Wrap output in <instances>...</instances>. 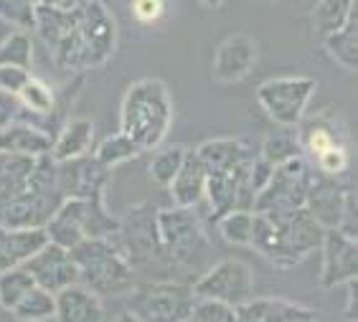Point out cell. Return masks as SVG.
Segmentation results:
<instances>
[{
	"mask_svg": "<svg viewBox=\"0 0 358 322\" xmlns=\"http://www.w3.org/2000/svg\"><path fill=\"white\" fill-rule=\"evenodd\" d=\"M173 94L155 76H143L124 89L120 104V132H124L140 152L158 150L173 127Z\"/></svg>",
	"mask_w": 358,
	"mask_h": 322,
	"instance_id": "obj_1",
	"label": "cell"
},
{
	"mask_svg": "<svg viewBox=\"0 0 358 322\" xmlns=\"http://www.w3.org/2000/svg\"><path fill=\"white\" fill-rule=\"evenodd\" d=\"M69 254L79 269V284L92 289L94 295H127L138 284L135 269L127 264L112 236L110 239H84L74 249H69Z\"/></svg>",
	"mask_w": 358,
	"mask_h": 322,
	"instance_id": "obj_2",
	"label": "cell"
},
{
	"mask_svg": "<svg viewBox=\"0 0 358 322\" xmlns=\"http://www.w3.org/2000/svg\"><path fill=\"white\" fill-rule=\"evenodd\" d=\"M155 228H158L160 256L163 264L193 272L208 259V239L201 224V216L196 208L168 206L155 211Z\"/></svg>",
	"mask_w": 358,
	"mask_h": 322,
	"instance_id": "obj_3",
	"label": "cell"
},
{
	"mask_svg": "<svg viewBox=\"0 0 358 322\" xmlns=\"http://www.w3.org/2000/svg\"><path fill=\"white\" fill-rule=\"evenodd\" d=\"M196 305L188 281L158 279L138 281L127 292V307L143 322H186Z\"/></svg>",
	"mask_w": 358,
	"mask_h": 322,
	"instance_id": "obj_4",
	"label": "cell"
},
{
	"mask_svg": "<svg viewBox=\"0 0 358 322\" xmlns=\"http://www.w3.org/2000/svg\"><path fill=\"white\" fill-rule=\"evenodd\" d=\"M317 82L310 76H277L257 87L255 96L262 115L275 127H297L308 115Z\"/></svg>",
	"mask_w": 358,
	"mask_h": 322,
	"instance_id": "obj_5",
	"label": "cell"
},
{
	"mask_svg": "<svg viewBox=\"0 0 358 322\" xmlns=\"http://www.w3.org/2000/svg\"><path fill=\"white\" fill-rule=\"evenodd\" d=\"M155 211L158 208L150 206L148 200L135 203L124 211V216H120V228L112 236L127 264L135 269V275L152 269V264H163L158 228H155Z\"/></svg>",
	"mask_w": 358,
	"mask_h": 322,
	"instance_id": "obj_6",
	"label": "cell"
},
{
	"mask_svg": "<svg viewBox=\"0 0 358 322\" xmlns=\"http://www.w3.org/2000/svg\"><path fill=\"white\" fill-rule=\"evenodd\" d=\"M315 175V168H313V163L305 155L277 165L275 170H272L269 183L264 185V191L252 203V211L280 213L300 208L305 203V198H308V191H310Z\"/></svg>",
	"mask_w": 358,
	"mask_h": 322,
	"instance_id": "obj_7",
	"label": "cell"
},
{
	"mask_svg": "<svg viewBox=\"0 0 358 322\" xmlns=\"http://www.w3.org/2000/svg\"><path fill=\"white\" fill-rule=\"evenodd\" d=\"M303 208L325 228H341V231L356 236V191L351 183H341L338 178L315 175Z\"/></svg>",
	"mask_w": 358,
	"mask_h": 322,
	"instance_id": "obj_8",
	"label": "cell"
},
{
	"mask_svg": "<svg viewBox=\"0 0 358 322\" xmlns=\"http://www.w3.org/2000/svg\"><path fill=\"white\" fill-rule=\"evenodd\" d=\"M196 300H214L239 307L255 297V272L241 259H221L196 277L191 284Z\"/></svg>",
	"mask_w": 358,
	"mask_h": 322,
	"instance_id": "obj_9",
	"label": "cell"
},
{
	"mask_svg": "<svg viewBox=\"0 0 358 322\" xmlns=\"http://www.w3.org/2000/svg\"><path fill=\"white\" fill-rule=\"evenodd\" d=\"M76 38L84 56V69H96L110 61L117 48V21L102 0H79Z\"/></svg>",
	"mask_w": 358,
	"mask_h": 322,
	"instance_id": "obj_10",
	"label": "cell"
},
{
	"mask_svg": "<svg viewBox=\"0 0 358 322\" xmlns=\"http://www.w3.org/2000/svg\"><path fill=\"white\" fill-rule=\"evenodd\" d=\"M358 275V239L351 233L331 228L320 244V287H345Z\"/></svg>",
	"mask_w": 358,
	"mask_h": 322,
	"instance_id": "obj_11",
	"label": "cell"
},
{
	"mask_svg": "<svg viewBox=\"0 0 358 322\" xmlns=\"http://www.w3.org/2000/svg\"><path fill=\"white\" fill-rule=\"evenodd\" d=\"M257 61H259L257 41L244 31H236L216 46L214 59H211V76L216 84H224V87L239 84L255 71Z\"/></svg>",
	"mask_w": 358,
	"mask_h": 322,
	"instance_id": "obj_12",
	"label": "cell"
},
{
	"mask_svg": "<svg viewBox=\"0 0 358 322\" xmlns=\"http://www.w3.org/2000/svg\"><path fill=\"white\" fill-rule=\"evenodd\" d=\"M23 267L28 269V275L34 277L36 287L48 289L51 295L71 287V284H79V269L71 261V254L66 249L51 244V241L41 251H36Z\"/></svg>",
	"mask_w": 358,
	"mask_h": 322,
	"instance_id": "obj_13",
	"label": "cell"
},
{
	"mask_svg": "<svg viewBox=\"0 0 358 322\" xmlns=\"http://www.w3.org/2000/svg\"><path fill=\"white\" fill-rule=\"evenodd\" d=\"M59 165V188L64 198H104L110 170L94 158H79Z\"/></svg>",
	"mask_w": 358,
	"mask_h": 322,
	"instance_id": "obj_14",
	"label": "cell"
},
{
	"mask_svg": "<svg viewBox=\"0 0 358 322\" xmlns=\"http://www.w3.org/2000/svg\"><path fill=\"white\" fill-rule=\"evenodd\" d=\"M297 138H300V147L308 160H315L320 152L331 150V147L351 142L345 124L338 117H333L331 110L305 115L297 124Z\"/></svg>",
	"mask_w": 358,
	"mask_h": 322,
	"instance_id": "obj_15",
	"label": "cell"
},
{
	"mask_svg": "<svg viewBox=\"0 0 358 322\" xmlns=\"http://www.w3.org/2000/svg\"><path fill=\"white\" fill-rule=\"evenodd\" d=\"M275 221L280 233H282L285 244L297 259L303 261L308 254H313L315 249H320L325 236V228L313 219L310 213L305 211L303 206L292 208V211H280V213H264Z\"/></svg>",
	"mask_w": 358,
	"mask_h": 322,
	"instance_id": "obj_16",
	"label": "cell"
},
{
	"mask_svg": "<svg viewBox=\"0 0 358 322\" xmlns=\"http://www.w3.org/2000/svg\"><path fill=\"white\" fill-rule=\"evenodd\" d=\"M201 163L206 168V175H219V173H239L247 170L255 160V147L244 138H216L206 140L196 147Z\"/></svg>",
	"mask_w": 358,
	"mask_h": 322,
	"instance_id": "obj_17",
	"label": "cell"
},
{
	"mask_svg": "<svg viewBox=\"0 0 358 322\" xmlns=\"http://www.w3.org/2000/svg\"><path fill=\"white\" fill-rule=\"evenodd\" d=\"M236 322H317V312L282 297H252L236 307Z\"/></svg>",
	"mask_w": 358,
	"mask_h": 322,
	"instance_id": "obj_18",
	"label": "cell"
},
{
	"mask_svg": "<svg viewBox=\"0 0 358 322\" xmlns=\"http://www.w3.org/2000/svg\"><path fill=\"white\" fill-rule=\"evenodd\" d=\"M107 309L99 295L84 284H71V287L56 292V309L54 322H104Z\"/></svg>",
	"mask_w": 358,
	"mask_h": 322,
	"instance_id": "obj_19",
	"label": "cell"
},
{
	"mask_svg": "<svg viewBox=\"0 0 358 322\" xmlns=\"http://www.w3.org/2000/svg\"><path fill=\"white\" fill-rule=\"evenodd\" d=\"M46 244L48 236L43 228L0 226V275L8 269L23 267Z\"/></svg>",
	"mask_w": 358,
	"mask_h": 322,
	"instance_id": "obj_20",
	"label": "cell"
},
{
	"mask_svg": "<svg viewBox=\"0 0 358 322\" xmlns=\"http://www.w3.org/2000/svg\"><path fill=\"white\" fill-rule=\"evenodd\" d=\"M84 211H87V200L84 198H64L54 211V216L43 226L48 241L69 251L79 241L87 239L84 236Z\"/></svg>",
	"mask_w": 358,
	"mask_h": 322,
	"instance_id": "obj_21",
	"label": "cell"
},
{
	"mask_svg": "<svg viewBox=\"0 0 358 322\" xmlns=\"http://www.w3.org/2000/svg\"><path fill=\"white\" fill-rule=\"evenodd\" d=\"M203 191H206V168L201 163L199 152L186 147L183 163H180L173 183L168 185L173 206L196 208L203 200Z\"/></svg>",
	"mask_w": 358,
	"mask_h": 322,
	"instance_id": "obj_22",
	"label": "cell"
},
{
	"mask_svg": "<svg viewBox=\"0 0 358 322\" xmlns=\"http://www.w3.org/2000/svg\"><path fill=\"white\" fill-rule=\"evenodd\" d=\"M94 145V124L92 119H64L59 132L51 140V160L54 163H71L87 158Z\"/></svg>",
	"mask_w": 358,
	"mask_h": 322,
	"instance_id": "obj_23",
	"label": "cell"
},
{
	"mask_svg": "<svg viewBox=\"0 0 358 322\" xmlns=\"http://www.w3.org/2000/svg\"><path fill=\"white\" fill-rule=\"evenodd\" d=\"M51 140L54 138L43 132L41 127L18 119L10 127L0 130V152L23 155V158H41V155L51 152Z\"/></svg>",
	"mask_w": 358,
	"mask_h": 322,
	"instance_id": "obj_24",
	"label": "cell"
},
{
	"mask_svg": "<svg viewBox=\"0 0 358 322\" xmlns=\"http://www.w3.org/2000/svg\"><path fill=\"white\" fill-rule=\"evenodd\" d=\"M15 96H18V102L23 107V122L36 124V127H41L43 119L54 117L56 107H59V94L54 92V87L34 74H31V79L23 84V89Z\"/></svg>",
	"mask_w": 358,
	"mask_h": 322,
	"instance_id": "obj_25",
	"label": "cell"
},
{
	"mask_svg": "<svg viewBox=\"0 0 358 322\" xmlns=\"http://www.w3.org/2000/svg\"><path fill=\"white\" fill-rule=\"evenodd\" d=\"M320 46L328 54L331 61H336L341 69H358V13H353L343 26L320 38Z\"/></svg>",
	"mask_w": 358,
	"mask_h": 322,
	"instance_id": "obj_26",
	"label": "cell"
},
{
	"mask_svg": "<svg viewBox=\"0 0 358 322\" xmlns=\"http://www.w3.org/2000/svg\"><path fill=\"white\" fill-rule=\"evenodd\" d=\"M76 26H79V6H76L74 10H59V8L36 6L34 31L41 36V41L48 46V51L62 41V38H66Z\"/></svg>",
	"mask_w": 358,
	"mask_h": 322,
	"instance_id": "obj_27",
	"label": "cell"
},
{
	"mask_svg": "<svg viewBox=\"0 0 358 322\" xmlns=\"http://www.w3.org/2000/svg\"><path fill=\"white\" fill-rule=\"evenodd\" d=\"M259 158L267 160L272 168L287 163V160L303 158L297 127H275L272 132H267L262 140V147H259Z\"/></svg>",
	"mask_w": 358,
	"mask_h": 322,
	"instance_id": "obj_28",
	"label": "cell"
},
{
	"mask_svg": "<svg viewBox=\"0 0 358 322\" xmlns=\"http://www.w3.org/2000/svg\"><path fill=\"white\" fill-rule=\"evenodd\" d=\"M353 13H358V0H317L313 6V31L317 38L338 31Z\"/></svg>",
	"mask_w": 358,
	"mask_h": 322,
	"instance_id": "obj_29",
	"label": "cell"
},
{
	"mask_svg": "<svg viewBox=\"0 0 358 322\" xmlns=\"http://www.w3.org/2000/svg\"><path fill=\"white\" fill-rule=\"evenodd\" d=\"M143 152H140V147L135 142H132L124 132H112V135H107V138L102 140V142L94 147V155L92 158L96 160L99 165H104L107 170H112V168H117V165H124L130 163V160L140 158Z\"/></svg>",
	"mask_w": 358,
	"mask_h": 322,
	"instance_id": "obj_30",
	"label": "cell"
},
{
	"mask_svg": "<svg viewBox=\"0 0 358 322\" xmlns=\"http://www.w3.org/2000/svg\"><path fill=\"white\" fill-rule=\"evenodd\" d=\"M216 228L224 244L229 247H249L252 228H255V211L249 208H234L216 219Z\"/></svg>",
	"mask_w": 358,
	"mask_h": 322,
	"instance_id": "obj_31",
	"label": "cell"
},
{
	"mask_svg": "<svg viewBox=\"0 0 358 322\" xmlns=\"http://www.w3.org/2000/svg\"><path fill=\"white\" fill-rule=\"evenodd\" d=\"M54 309H56V295H51L43 287H34L10 309V315L18 322H51L54 320Z\"/></svg>",
	"mask_w": 358,
	"mask_h": 322,
	"instance_id": "obj_32",
	"label": "cell"
},
{
	"mask_svg": "<svg viewBox=\"0 0 358 322\" xmlns=\"http://www.w3.org/2000/svg\"><path fill=\"white\" fill-rule=\"evenodd\" d=\"M34 287L36 281L34 277L28 275L26 267H15L3 272L0 275V307L6 309V312H10Z\"/></svg>",
	"mask_w": 358,
	"mask_h": 322,
	"instance_id": "obj_33",
	"label": "cell"
},
{
	"mask_svg": "<svg viewBox=\"0 0 358 322\" xmlns=\"http://www.w3.org/2000/svg\"><path fill=\"white\" fill-rule=\"evenodd\" d=\"M0 64H13L31 69L34 64V38L28 31H10L0 38Z\"/></svg>",
	"mask_w": 358,
	"mask_h": 322,
	"instance_id": "obj_34",
	"label": "cell"
},
{
	"mask_svg": "<svg viewBox=\"0 0 358 322\" xmlns=\"http://www.w3.org/2000/svg\"><path fill=\"white\" fill-rule=\"evenodd\" d=\"M183 155H186V147H166V150L155 152L148 163V175L152 178V183L168 188L176 178L180 163H183Z\"/></svg>",
	"mask_w": 358,
	"mask_h": 322,
	"instance_id": "obj_35",
	"label": "cell"
},
{
	"mask_svg": "<svg viewBox=\"0 0 358 322\" xmlns=\"http://www.w3.org/2000/svg\"><path fill=\"white\" fill-rule=\"evenodd\" d=\"M0 21L15 31H34L36 6L31 0H0Z\"/></svg>",
	"mask_w": 358,
	"mask_h": 322,
	"instance_id": "obj_36",
	"label": "cell"
},
{
	"mask_svg": "<svg viewBox=\"0 0 358 322\" xmlns=\"http://www.w3.org/2000/svg\"><path fill=\"white\" fill-rule=\"evenodd\" d=\"M313 168H315L320 175H328V178H341L348 165H351V145H338L331 150L320 152L315 160H310Z\"/></svg>",
	"mask_w": 358,
	"mask_h": 322,
	"instance_id": "obj_37",
	"label": "cell"
},
{
	"mask_svg": "<svg viewBox=\"0 0 358 322\" xmlns=\"http://www.w3.org/2000/svg\"><path fill=\"white\" fill-rule=\"evenodd\" d=\"M191 322H236V307L214 300H196L191 309Z\"/></svg>",
	"mask_w": 358,
	"mask_h": 322,
	"instance_id": "obj_38",
	"label": "cell"
},
{
	"mask_svg": "<svg viewBox=\"0 0 358 322\" xmlns=\"http://www.w3.org/2000/svg\"><path fill=\"white\" fill-rule=\"evenodd\" d=\"M130 13L140 26H152L166 15V0H132Z\"/></svg>",
	"mask_w": 358,
	"mask_h": 322,
	"instance_id": "obj_39",
	"label": "cell"
},
{
	"mask_svg": "<svg viewBox=\"0 0 358 322\" xmlns=\"http://www.w3.org/2000/svg\"><path fill=\"white\" fill-rule=\"evenodd\" d=\"M272 165L267 163V160L259 158V152L255 155V160H252V165H249V173H247V188L252 196H259V193L264 191V185L269 183V178H272Z\"/></svg>",
	"mask_w": 358,
	"mask_h": 322,
	"instance_id": "obj_40",
	"label": "cell"
},
{
	"mask_svg": "<svg viewBox=\"0 0 358 322\" xmlns=\"http://www.w3.org/2000/svg\"><path fill=\"white\" fill-rule=\"evenodd\" d=\"M28 79H31V69L13 66V64H0V89L10 92V94H18Z\"/></svg>",
	"mask_w": 358,
	"mask_h": 322,
	"instance_id": "obj_41",
	"label": "cell"
},
{
	"mask_svg": "<svg viewBox=\"0 0 358 322\" xmlns=\"http://www.w3.org/2000/svg\"><path fill=\"white\" fill-rule=\"evenodd\" d=\"M23 119V107L18 102V96L10 94V92L0 89V130L10 127L13 122Z\"/></svg>",
	"mask_w": 358,
	"mask_h": 322,
	"instance_id": "obj_42",
	"label": "cell"
},
{
	"mask_svg": "<svg viewBox=\"0 0 358 322\" xmlns=\"http://www.w3.org/2000/svg\"><path fill=\"white\" fill-rule=\"evenodd\" d=\"M345 320L348 322H356V281H348L345 284Z\"/></svg>",
	"mask_w": 358,
	"mask_h": 322,
	"instance_id": "obj_43",
	"label": "cell"
},
{
	"mask_svg": "<svg viewBox=\"0 0 358 322\" xmlns=\"http://www.w3.org/2000/svg\"><path fill=\"white\" fill-rule=\"evenodd\" d=\"M38 6L59 8V10H74V8L79 6V0H41Z\"/></svg>",
	"mask_w": 358,
	"mask_h": 322,
	"instance_id": "obj_44",
	"label": "cell"
},
{
	"mask_svg": "<svg viewBox=\"0 0 358 322\" xmlns=\"http://www.w3.org/2000/svg\"><path fill=\"white\" fill-rule=\"evenodd\" d=\"M104 322H143V320L132 315L130 309H122V312H117V315L112 317V320H104Z\"/></svg>",
	"mask_w": 358,
	"mask_h": 322,
	"instance_id": "obj_45",
	"label": "cell"
},
{
	"mask_svg": "<svg viewBox=\"0 0 358 322\" xmlns=\"http://www.w3.org/2000/svg\"><path fill=\"white\" fill-rule=\"evenodd\" d=\"M201 3H203L206 8H221L224 3H227V0H201Z\"/></svg>",
	"mask_w": 358,
	"mask_h": 322,
	"instance_id": "obj_46",
	"label": "cell"
},
{
	"mask_svg": "<svg viewBox=\"0 0 358 322\" xmlns=\"http://www.w3.org/2000/svg\"><path fill=\"white\" fill-rule=\"evenodd\" d=\"M31 3H34V6H38V3H41V0H31Z\"/></svg>",
	"mask_w": 358,
	"mask_h": 322,
	"instance_id": "obj_47",
	"label": "cell"
},
{
	"mask_svg": "<svg viewBox=\"0 0 358 322\" xmlns=\"http://www.w3.org/2000/svg\"><path fill=\"white\" fill-rule=\"evenodd\" d=\"M3 312H6V309H3V307H0V315H3Z\"/></svg>",
	"mask_w": 358,
	"mask_h": 322,
	"instance_id": "obj_48",
	"label": "cell"
},
{
	"mask_svg": "<svg viewBox=\"0 0 358 322\" xmlns=\"http://www.w3.org/2000/svg\"><path fill=\"white\" fill-rule=\"evenodd\" d=\"M186 322H191V320H186Z\"/></svg>",
	"mask_w": 358,
	"mask_h": 322,
	"instance_id": "obj_49",
	"label": "cell"
}]
</instances>
